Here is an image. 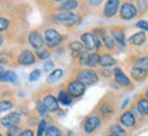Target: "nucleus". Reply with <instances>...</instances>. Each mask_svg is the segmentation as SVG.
<instances>
[{
  "label": "nucleus",
  "instance_id": "nucleus-1",
  "mask_svg": "<svg viewBox=\"0 0 148 136\" xmlns=\"http://www.w3.org/2000/svg\"><path fill=\"white\" fill-rule=\"evenodd\" d=\"M79 21H80L79 15H76L72 11H63L53 16V22L58 23V25H64V26H75L76 23H79Z\"/></svg>",
  "mask_w": 148,
  "mask_h": 136
},
{
  "label": "nucleus",
  "instance_id": "nucleus-2",
  "mask_svg": "<svg viewBox=\"0 0 148 136\" xmlns=\"http://www.w3.org/2000/svg\"><path fill=\"white\" fill-rule=\"evenodd\" d=\"M76 79L80 83H83L84 86H92L99 80L98 73L95 72L94 69H82L77 72Z\"/></svg>",
  "mask_w": 148,
  "mask_h": 136
},
{
  "label": "nucleus",
  "instance_id": "nucleus-3",
  "mask_svg": "<svg viewBox=\"0 0 148 136\" xmlns=\"http://www.w3.org/2000/svg\"><path fill=\"white\" fill-rule=\"evenodd\" d=\"M137 12H139V10L136 8V5L133 3H130V1L122 3L121 7H120V16L124 21H130V19L136 18Z\"/></svg>",
  "mask_w": 148,
  "mask_h": 136
},
{
  "label": "nucleus",
  "instance_id": "nucleus-4",
  "mask_svg": "<svg viewBox=\"0 0 148 136\" xmlns=\"http://www.w3.org/2000/svg\"><path fill=\"white\" fill-rule=\"evenodd\" d=\"M67 91L72 98H79V97H82L84 94L86 86L83 83H80L77 79H73V80H71L67 84Z\"/></svg>",
  "mask_w": 148,
  "mask_h": 136
},
{
  "label": "nucleus",
  "instance_id": "nucleus-5",
  "mask_svg": "<svg viewBox=\"0 0 148 136\" xmlns=\"http://www.w3.org/2000/svg\"><path fill=\"white\" fill-rule=\"evenodd\" d=\"M44 40H45V44L46 46H49V48H54V46H57L61 40H63V36L57 32V30H54V29H48L44 34Z\"/></svg>",
  "mask_w": 148,
  "mask_h": 136
},
{
  "label": "nucleus",
  "instance_id": "nucleus-6",
  "mask_svg": "<svg viewBox=\"0 0 148 136\" xmlns=\"http://www.w3.org/2000/svg\"><path fill=\"white\" fill-rule=\"evenodd\" d=\"M101 117L99 116H97V114H91V116H88V117L84 120V122H83V131L86 132V133H91V132H94L97 128L101 127Z\"/></svg>",
  "mask_w": 148,
  "mask_h": 136
},
{
  "label": "nucleus",
  "instance_id": "nucleus-7",
  "mask_svg": "<svg viewBox=\"0 0 148 136\" xmlns=\"http://www.w3.org/2000/svg\"><path fill=\"white\" fill-rule=\"evenodd\" d=\"M29 44L36 50H40L45 46V40L38 32H32L29 34Z\"/></svg>",
  "mask_w": 148,
  "mask_h": 136
},
{
  "label": "nucleus",
  "instance_id": "nucleus-8",
  "mask_svg": "<svg viewBox=\"0 0 148 136\" xmlns=\"http://www.w3.org/2000/svg\"><path fill=\"white\" fill-rule=\"evenodd\" d=\"M1 122V125H4V127L10 128V127H18V124L21 122V114L16 113V112H14V113H8L7 116L0 120Z\"/></svg>",
  "mask_w": 148,
  "mask_h": 136
},
{
  "label": "nucleus",
  "instance_id": "nucleus-9",
  "mask_svg": "<svg viewBox=\"0 0 148 136\" xmlns=\"http://www.w3.org/2000/svg\"><path fill=\"white\" fill-rule=\"evenodd\" d=\"M82 42H83L86 50H88L91 53L94 49H97V38L92 33H83L82 34Z\"/></svg>",
  "mask_w": 148,
  "mask_h": 136
},
{
  "label": "nucleus",
  "instance_id": "nucleus-10",
  "mask_svg": "<svg viewBox=\"0 0 148 136\" xmlns=\"http://www.w3.org/2000/svg\"><path fill=\"white\" fill-rule=\"evenodd\" d=\"M120 124L125 128H133L136 124V117L132 110H126L120 116Z\"/></svg>",
  "mask_w": 148,
  "mask_h": 136
},
{
  "label": "nucleus",
  "instance_id": "nucleus-11",
  "mask_svg": "<svg viewBox=\"0 0 148 136\" xmlns=\"http://www.w3.org/2000/svg\"><path fill=\"white\" fill-rule=\"evenodd\" d=\"M120 1L118 0H109L108 3L105 4V8H103V15L106 18H112L117 14L118 8H120Z\"/></svg>",
  "mask_w": 148,
  "mask_h": 136
},
{
  "label": "nucleus",
  "instance_id": "nucleus-12",
  "mask_svg": "<svg viewBox=\"0 0 148 136\" xmlns=\"http://www.w3.org/2000/svg\"><path fill=\"white\" fill-rule=\"evenodd\" d=\"M113 73H114V79H116V82L120 84V86H124V87H130L132 86V82L129 80V78L126 76L125 73L122 72L121 68L116 67L114 68V71H113Z\"/></svg>",
  "mask_w": 148,
  "mask_h": 136
},
{
  "label": "nucleus",
  "instance_id": "nucleus-13",
  "mask_svg": "<svg viewBox=\"0 0 148 136\" xmlns=\"http://www.w3.org/2000/svg\"><path fill=\"white\" fill-rule=\"evenodd\" d=\"M98 110H99V117L109 118L114 113V105L112 102H101V105L98 106Z\"/></svg>",
  "mask_w": 148,
  "mask_h": 136
},
{
  "label": "nucleus",
  "instance_id": "nucleus-14",
  "mask_svg": "<svg viewBox=\"0 0 148 136\" xmlns=\"http://www.w3.org/2000/svg\"><path fill=\"white\" fill-rule=\"evenodd\" d=\"M34 61H36V54L33 53L32 50H23L18 56V63L22 64V65H30Z\"/></svg>",
  "mask_w": 148,
  "mask_h": 136
},
{
  "label": "nucleus",
  "instance_id": "nucleus-15",
  "mask_svg": "<svg viewBox=\"0 0 148 136\" xmlns=\"http://www.w3.org/2000/svg\"><path fill=\"white\" fill-rule=\"evenodd\" d=\"M42 102H44V105H45V108L48 109V112H56L58 109V100L56 98V97H53V95H45L44 97V100H42Z\"/></svg>",
  "mask_w": 148,
  "mask_h": 136
},
{
  "label": "nucleus",
  "instance_id": "nucleus-16",
  "mask_svg": "<svg viewBox=\"0 0 148 136\" xmlns=\"http://www.w3.org/2000/svg\"><path fill=\"white\" fill-rule=\"evenodd\" d=\"M84 49H86L84 45H83V42H80V41H72L71 44H69L71 56L73 57V59H76V57L82 56L83 52H84Z\"/></svg>",
  "mask_w": 148,
  "mask_h": 136
},
{
  "label": "nucleus",
  "instance_id": "nucleus-17",
  "mask_svg": "<svg viewBox=\"0 0 148 136\" xmlns=\"http://www.w3.org/2000/svg\"><path fill=\"white\" fill-rule=\"evenodd\" d=\"M110 36L113 37V40L116 41L117 44L122 48H125V33L122 29H112L110 30Z\"/></svg>",
  "mask_w": 148,
  "mask_h": 136
},
{
  "label": "nucleus",
  "instance_id": "nucleus-18",
  "mask_svg": "<svg viewBox=\"0 0 148 136\" xmlns=\"http://www.w3.org/2000/svg\"><path fill=\"white\" fill-rule=\"evenodd\" d=\"M130 76L136 82H143L144 79L148 76V71H144L141 68H137L133 65V67L130 68Z\"/></svg>",
  "mask_w": 148,
  "mask_h": 136
},
{
  "label": "nucleus",
  "instance_id": "nucleus-19",
  "mask_svg": "<svg viewBox=\"0 0 148 136\" xmlns=\"http://www.w3.org/2000/svg\"><path fill=\"white\" fill-rule=\"evenodd\" d=\"M147 41V36L144 32H139V33H135L129 37V44L130 45H135V46H140L143 45L144 42Z\"/></svg>",
  "mask_w": 148,
  "mask_h": 136
},
{
  "label": "nucleus",
  "instance_id": "nucleus-20",
  "mask_svg": "<svg viewBox=\"0 0 148 136\" xmlns=\"http://www.w3.org/2000/svg\"><path fill=\"white\" fill-rule=\"evenodd\" d=\"M136 109L141 116H148V100L144 97H140L136 102Z\"/></svg>",
  "mask_w": 148,
  "mask_h": 136
},
{
  "label": "nucleus",
  "instance_id": "nucleus-21",
  "mask_svg": "<svg viewBox=\"0 0 148 136\" xmlns=\"http://www.w3.org/2000/svg\"><path fill=\"white\" fill-rule=\"evenodd\" d=\"M99 65H102V67H113V65H116V59L113 57L112 54L103 53V54H101Z\"/></svg>",
  "mask_w": 148,
  "mask_h": 136
},
{
  "label": "nucleus",
  "instance_id": "nucleus-22",
  "mask_svg": "<svg viewBox=\"0 0 148 136\" xmlns=\"http://www.w3.org/2000/svg\"><path fill=\"white\" fill-rule=\"evenodd\" d=\"M57 100H58V102H60V104L65 105V106H68V105L72 104V97L68 94L67 90H60V91H58Z\"/></svg>",
  "mask_w": 148,
  "mask_h": 136
},
{
  "label": "nucleus",
  "instance_id": "nucleus-23",
  "mask_svg": "<svg viewBox=\"0 0 148 136\" xmlns=\"http://www.w3.org/2000/svg\"><path fill=\"white\" fill-rule=\"evenodd\" d=\"M79 7V3L75 1V0H67V1H63L60 4V10L61 11H71V10H75Z\"/></svg>",
  "mask_w": 148,
  "mask_h": 136
},
{
  "label": "nucleus",
  "instance_id": "nucleus-24",
  "mask_svg": "<svg viewBox=\"0 0 148 136\" xmlns=\"http://www.w3.org/2000/svg\"><path fill=\"white\" fill-rule=\"evenodd\" d=\"M99 59H101V54L95 53V52L87 54V65H88V67H95V65H98Z\"/></svg>",
  "mask_w": 148,
  "mask_h": 136
},
{
  "label": "nucleus",
  "instance_id": "nucleus-25",
  "mask_svg": "<svg viewBox=\"0 0 148 136\" xmlns=\"http://www.w3.org/2000/svg\"><path fill=\"white\" fill-rule=\"evenodd\" d=\"M110 132L114 133V135H117V136H125L126 135L125 129H124V127H122L121 124H113L112 127H110Z\"/></svg>",
  "mask_w": 148,
  "mask_h": 136
},
{
  "label": "nucleus",
  "instance_id": "nucleus-26",
  "mask_svg": "<svg viewBox=\"0 0 148 136\" xmlns=\"http://www.w3.org/2000/svg\"><path fill=\"white\" fill-rule=\"evenodd\" d=\"M135 67L148 71V57H137L135 60Z\"/></svg>",
  "mask_w": 148,
  "mask_h": 136
},
{
  "label": "nucleus",
  "instance_id": "nucleus-27",
  "mask_svg": "<svg viewBox=\"0 0 148 136\" xmlns=\"http://www.w3.org/2000/svg\"><path fill=\"white\" fill-rule=\"evenodd\" d=\"M102 42L105 44V46L108 48L109 50L114 49V46H116V41L113 40V37L110 36V34H106V36L102 38Z\"/></svg>",
  "mask_w": 148,
  "mask_h": 136
},
{
  "label": "nucleus",
  "instance_id": "nucleus-28",
  "mask_svg": "<svg viewBox=\"0 0 148 136\" xmlns=\"http://www.w3.org/2000/svg\"><path fill=\"white\" fill-rule=\"evenodd\" d=\"M63 73H64V71L61 69V68H57V69H54L53 72L49 75V78H48V82H49V83H53V82L58 80L60 78L63 76Z\"/></svg>",
  "mask_w": 148,
  "mask_h": 136
},
{
  "label": "nucleus",
  "instance_id": "nucleus-29",
  "mask_svg": "<svg viewBox=\"0 0 148 136\" xmlns=\"http://www.w3.org/2000/svg\"><path fill=\"white\" fill-rule=\"evenodd\" d=\"M45 136H63V132L60 131L57 127L52 125V127H48V129L45 132Z\"/></svg>",
  "mask_w": 148,
  "mask_h": 136
},
{
  "label": "nucleus",
  "instance_id": "nucleus-30",
  "mask_svg": "<svg viewBox=\"0 0 148 136\" xmlns=\"http://www.w3.org/2000/svg\"><path fill=\"white\" fill-rule=\"evenodd\" d=\"M46 129H48V122L46 120H41L38 124V131H37V136H44Z\"/></svg>",
  "mask_w": 148,
  "mask_h": 136
},
{
  "label": "nucleus",
  "instance_id": "nucleus-31",
  "mask_svg": "<svg viewBox=\"0 0 148 136\" xmlns=\"http://www.w3.org/2000/svg\"><path fill=\"white\" fill-rule=\"evenodd\" d=\"M49 50L45 49V48H42V49L40 50H37V56H38V59H42V60H45V59H49Z\"/></svg>",
  "mask_w": 148,
  "mask_h": 136
},
{
  "label": "nucleus",
  "instance_id": "nucleus-32",
  "mask_svg": "<svg viewBox=\"0 0 148 136\" xmlns=\"http://www.w3.org/2000/svg\"><path fill=\"white\" fill-rule=\"evenodd\" d=\"M37 110H38V113H40L41 116H45V114L48 113V109L45 108V105H44L42 101H38V102H37Z\"/></svg>",
  "mask_w": 148,
  "mask_h": 136
},
{
  "label": "nucleus",
  "instance_id": "nucleus-33",
  "mask_svg": "<svg viewBox=\"0 0 148 136\" xmlns=\"http://www.w3.org/2000/svg\"><path fill=\"white\" fill-rule=\"evenodd\" d=\"M12 108V102L11 101H1L0 102V112H5Z\"/></svg>",
  "mask_w": 148,
  "mask_h": 136
},
{
  "label": "nucleus",
  "instance_id": "nucleus-34",
  "mask_svg": "<svg viewBox=\"0 0 148 136\" xmlns=\"http://www.w3.org/2000/svg\"><path fill=\"white\" fill-rule=\"evenodd\" d=\"M7 82H10V83H18L16 73L12 72V71H7Z\"/></svg>",
  "mask_w": 148,
  "mask_h": 136
},
{
  "label": "nucleus",
  "instance_id": "nucleus-35",
  "mask_svg": "<svg viewBox=\"0 0 148 136\" xmlns=\"http://www.w3.org/2000/svg\"><path fill=\"white\" fill-rule=\"evenodd\" d=\"M40 76H41V71H40V69H34V71L30 73L29 80H30V82H37L38 79H40Z\"/></svg>",
  "mask_w": 148,
  "mask_h": 136
},
{
  "label": "nucleus",
  "instance_id": "nucleus-36",
  "mask_svg": "<svg viewBox=\"0 0 148 136\" xmlns=\"http://www.w3.org/2000/svg\"><path fill=\"white\" fill-rule=\"evenodd\" d=\"M16 133H19V135L22 133V132H21V129H19L18 127H10L8 129H7V135H8V136H15Z\"/></svg>",
  "mask_w": 148,
  "mask_h": 136
},
{
  "label": "nucleus",
  "instance_id": "nucleus-37",
  "mask_svg": "<svg viewBox=\"0 0 148 136\" xmlns=\"http://www.w3.org/2000/svg\"><path fill=\"white\" fill-rule=\"evenodd\" d=\"M10 26V22H8V19H5V18H0V32H4L5 29Z\"/></svg>",
  "mask_w": 148,
  "mask_h": 136
},
{
  "label": "nucleus",
  "instance_id": "nucleus-38",
  "mask_svg": "<svg viewBox=\"0 0 148 136\" xmlns=\"http://www.w3.org/2000/svg\"><path fill=\"white\" fill-rule=\"evenodd\" d=\"M136 8H139V11L141 14L147 11V1H137V5H136Z\"/></svg>",
  "mask_w": 148,
  "mask_h": 136
},
{
  "label": "nucleus",
  "instance_id": "nucleus-39",
  "mask_svg": "<svg viewBox=\"0 0 148 136\" xmlns=\"http://www.w3.org/2000/svg\"><path fill=\"white\" fill-rule=\"evenodd\" d=\"M136 27H139V29H143V30L148 32V21H139V22L136 23Z\"/></svg>",
  "mask_w": 148,
  "mask_h": 136
},
{
  "label": "nucleus",
  "instance_id": "nucleus-40",
  "mask_svg": "<svg viewBox=\"0 0 148 136\" xmlns=\"http://www.w3.org/2000/svg\"><path fill=\"white\" fill-rule=\"evenodd\" d=\"M53 61L52 60H48V61H45V64H44V69L45 71H50V69H53Z\"/></svg>",
  "mask_w": 148,
  "mask_h": 136
},
{
  "label": "nucleus",
  "instance_id": "nucleus-41",
  "mask_svg": "<svg viewBox=\"0 0 148 136\" xmlns=\"http://www.w3.org/2000/svg\"><path fill=\"white\" fill-rule=\"evenodd\" d=\"M19 136H34V132L32 129H25V131H22V133Z\"/></svg>",
  "mask_w": 148,
  "mask_h": 136
},
{
  "label": "nucleus",
  "instance_id": "nucleus-42",
  "mask_svg": "<svg viewBox=\"0 0 148 136\" xmlns=\"http://www.w3.org/2000/svg\"><path fill=\"white\" fill-rule=\"evenodd\" d=\"M0 82H7V71H0Z\"/></svg>",
  "mask_w": 148,
  "mask_h": 136
},
{
  "label": "nucleus",
  "instance_id": "nucleus-43",
  "mask_svg": "<svg viewBox=\"0 0 148 136\" xmlns=\"http://www.w3.org/2000/svg\"><path fill=\"white\" fill-rule=\"evenodd\" d=\"M101 72H102L103 75H105V76H110V75H112V72H108V71H105V69H102Z\"/></svg>",
  "mask_w": 148,
  "mask_h": 136
},
{
  "label": "nucleus",
  "instance_id": "nucleus-44",
  "mask_svg": "<svg viewBox=\"0 0 148 136\" xmlns=\"http://www.w3.org/2000/svg\"><path fill=\"white\" fill-rule=\"evenodd\" d=\"M88 4H91V5H98V4H101V1H88Z\"/></svg>",
  "mask_w": 148,
  "mask_h": 136
},
{
  "label": "nucleus",
  "instance_id": "nucleus-45",
  "mask_svg": "<svg viewBox=\"0 0 148 136\" xmlns=\"http://www.w3.org/2000/svg\"><path fill=\"white\" fill-rule=\"evenodd\" d=\"M3 42H4V38H3V36H0V46H1Z\"/></svg>",
  "mask_w": 148,
  "mask_h": 136
},
{
  "label": "nucleus",
  "instance_id": "nucleus-46",
  "mask_svg": "<svg viewBox=\"0 0 148 136\" xmlns=\"http://www.w3.org/2000/svg\"><path fill=\"white\" fill-rule=\"evenodd\" d=\"M106 136H117V135H114V133H112V132H109V133H108Z\"/></svg>",
  "mask_w": 148,
  "mask_h": 136
},
{
  "label": "nucleus",
  "instance_id": "nucleus-47",
  "mask_svg": "<svg viewBox=\"0 0 148 136\" xmlns=\"http://www.w3.org/2000/svg\"><path fill=\"white\" fill-rule=\"evenodd\" d=\"M145 98H147V100H148V89H147V90H145Z\"/></svg>",
  "mask_w": 148,
  "mask_h": 136
},
{
  "label": "nucleus",
  "instance_id": "nucleus-48",
  "mask_svg": "<svg viewBox=\"0 0 148 136\" xmlns=\"http://www.w3.org/2000/svg\"><path fill=\"white\" fill-rule=\"evenodd\" d=\"M0 71H3V67H1V65H0Z\"/></svg>",
  "mask_w": 148,
  "mask_h": 136
},
{
  "label": "nucleus",
  "instance_id": "nucleus-49",
  "mask_svg": "<svg viewBox=\"0 0 148 136\" xmlns=\"http://www.w3.org/2000/svg\"><path fill=\"white\" fill-rule=\"evenodd\" d=\"M0 136H1V135H0Z\"/></svg>",
  "mask_w": 148,
  "mask_h": 136
}]
</instances>
